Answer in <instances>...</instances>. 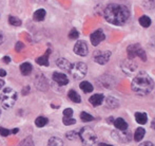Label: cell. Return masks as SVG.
Returning <instances> with one entry per match:
<instances>
[{
    "label": "cell",
    "mask_w": 155,
    "mask_h": 146,
    "mask_svg": "<svg viewBox=\"0 0 155 146\" xmlns=\"http://www.w3.org/2000/svg\"><path fill=\"white\" fill-rule=\"evenodd\" d=\"M32 70H33V67L30 63H23V64L20 65V72L22 75L25 76L30 75L32 73Z\"/></svg>",
    "instance_id": "obj_21"
},
{
    "label": "cell",
    "mask_w": 155,
    "mask_h": 146,
    "mask_svg": "<svg viewBox=\"0 0 155 146\" xmlns=\"http://www.w3.org/2000/svg\"><path fill=\"white\" fill-rule=\"evenodd\" d=\"M113 124H114V126L116 127V129H118V130H127L128 129V123L124 121L123 117H118V119H116Z\"/></svg>",
    "instance_id": "obj_20"
},
{
    "label": "cell",
    "mask_w": 155,
    "mask_h": 146,
    "mask_svg": "<svg viewBox=\"0 0 155 146\" xmlns=\"http://www.w3.org/2000/svg\"><path fill=\"white\" fill-rule=\"evenodd\" d=\"M6 75V71L3 69H0V77H4Z\"/></svg>",
    "instance_id": "obj_42"
},
{
    "label": "cell",
    "mask_w": 155,
    "mask_h": 146,
    "mask_svg": "<svg viewBox=\"0 0 155 146\" xmlns=\"http://www.w3.org/2000/svg\"><path fill=\"white\" fill-rule=\"evenodd\" d=\"M104 95L102 93H96V94L92 95L89 99V102L92 104L93 107H97V106H100L104 103Z\"/></svg>",
    "instance_id": "obj_14"
},
{
    "label": "cell",
    "mask_w": 155,
    "mask_h": 146,
    "mask_svg": "<svg viewBox=\"0 0 155 146\" xmlns=\"http://www.w3.org/2000/svg\"><path fill=\"white\" fill-rule=\"evenodd\" d=\"M45 16H47V12H45V8H38L33 14V19L35 21H42L45 18Z\"/></svg>",
    "instance_id": "obj_19"
},
{
    "label": "cell",
    "mask_w": 155,
    "mask_h": 146,
    "mask_svg": "<svg viewBox=\"0 0 155 146\" xmlns=\"http://www.w3.org/2000/svg\"><path fill=\"white\" fill-rule=\"evenodd\" d=\"M23 48H25V45H23V42H21V41H18V42L16 43V46H15V50H16V52H20Z\"/></svg>",
    "instance_id": "obj_38"
},
{
    "label": "cell",
    "mask_w": 155,
    "mask_h": 146,
    "mask_svg": "<svg viewBox=\"0 0 155 146\" xmlns=\"http://www.w3.org/2000/svg\"><path fill=\"white\" fill-rule=\"evenodd\" d=\"M155 0H143V5L146 10L152 11L154 10V5H155Z\"/></svg>",
    "instance_id": "obj_30"
},
{
    "label": "cell",
    "mask_w": 155,
    "mask_h": 146,
    "mask_svg": "<svg viewBox=\"0 0 155 146\" xmlns=\"http://www.w3.org/2000/svg\"><path fill=\"white\" fill-rule=\"evenodd\" d=\"M35 86L40 91H47L49 89V83H48L47 78H45V76L43 74H39V75L36 76Z\"/></svg>",
    "instance_id": "obj_12"
},
{
    "label": "cell",
    "mask_w": 155,
    "mask_h": 146,
    "mask_svg": "<svg viewBox=\"0 0 155 146\" xmlns=\"http://www.w3.org/2000/svg\"><path fill=\"white\" fill-rule=\"evenodd\" d=\"M131 12L124 4L110 3L104 10V18L113 25H124L130 19Z\"/></svg>",
    "instance_id": "obj_1"
},
{
    "label": "cell",
    "mask_w": 155,
    "mask_h": 146,
    "mask_svg": "<svg viewBox=\"0 0 155 146\" xmlns=\"http://www.w3.org/2000/svg\"><path fill=\"white\" fill-rule=\"evenodd\" d=\"M127 53H128L129 59L139 57V59H141L143 62L147 60V54H146L145 50L141 48V46L139 45V43H133V45L129 46V47L127 48Z\"/></svg>",
    "instance_id": "obj_5"
},
{
    "label": "cell",
    "mask_w": 155,
    "mask_h": 146,
    "mask_svg": "<svg viewBox=\"0 0 155 146\" xmlns=\"http://www.w3.org/2000/svg\"><path fill=\"white\" fill-rule=\"evenodd\" d=\"M0 115H1V109H0Z\"/></svg>",
    "instance_id": "obj_48"
},
{
    "label": "cell",
    "mask_w": 155,
    "mask_h": 146,
    "mask_svg": "<svg viewBox=\"0 0 155 146\" xmlns=\"http://www.w3.org/2000/svg\"><path fill=\"white\" fill-rule=\"evenodd\" d=\"M138 22L141 27L147 29V28H149L150 25H151V18H150L149 16H147V15H143L141 17H139Z\"/></svg>",
    "instance_id": "obj_23"
},
{
    "label": "cell",
    "mask_w": 155,
    "mask_h": 146,
    "mask_svg": "<svg viewBox=\"0 0 155 146\" xmlns=\"http://www.w3.org/2000/svg\"><path fill=\"white\" fill-rule=\"evenodd\" d=\"M112 137H113V139H115V140L119 143H128V142H130L131 138H132L131 132L129 131L128 129L127 130H118V129L114 130V131H112Z\"/></svg>",
    "instance_id": "obj_7"
},
{
    "label": "cell",
    "mask_w": 155,
    "mask_h": 146,
    "mask_svg": "<svg viewBox=\"0 0 155 146\" xmlns=\"http://www.w3.org/2000/svg\"><path fill=\"white\" fill-rule=\"evenodd\" d=\"M80 119H81V121H84V122L94 121V117L91 114H89L88 112H86V111H84V112L80 113Z\"/></svg>",
    "instance_id": "obj_31"
},
{
    "label": "cell",
    "mask_w": 155,
    "mask_h": 146,
    "mask_svg": "<svg viewBox=\"0 0 155 146\" xmlns=\"http://www.w3.org/2000/svg\"><path fill=\"white\" fill-rule=\"evenodd\" d=\"M73 113L74 112L71 108H67V109L63 110V117H72Z\"/></svg>",
    "instance_id": "obj_36"
},
{
    "label": "cell",
    "mask_w": 155,
    "mask_h": 146,
    "mask_svg": "<svg viewBox=\"0 0 155 146\" xmlns=\"http://www.w3.org/2000/svg\"><path fill=\"white\" fill-rule=\"evenodd\" d=\"M29 92H30V87H29V86H25V89L22 90V94H23V95H27Z\"/></svg>",
    "instance_id": "obj_40"
},
{
    "label": "cell",
    "mask_w": 155,
    "mask_h": 146,
    "mask_svg": "<svg viewBox=\"0 0 155 146\" xmlns=\"http://www.w3.org/2000/svg\"><path fill=\"white\" fill-rule=\"evenodd\" d=\"M87 71H88V67L84 63H76L72 66V69L70 73L72 74L74 80H81L86 76Z\"/></svg>",
    "instance_id": "obj_6"
},
{
    "label": "cell",
    "mask_w": 155,
    "mask_h": 146,
    "mask_svg": "<svg viewBox=\"0 0 155 146\" xmlns=\"http://www.w3.org/2000/svg\"><path fill=\"white\" fill-rule=\"evenodd\" d=\"M104 101H106V106L108 108H110V109H115V108H117L119 106V101L113 97H106Z\"/></svg>",
    "instance_id": "obj_18"
},
{
    "label": "cell",
    "mask_w": 155,
    "mask_h": 146,
    "mask_svg": "<svg viewBox=\"0 0 155 146\" xmlns=\"http://www.w3.org/2000/svg\"><path fill=\"white\" fill-rule=\"evenodd\" d=\"M2 60H3V63H5V64H10L11 58L8 57V56H4V57L2 58Z\"/></svg>",
    "instance_id": "obj_41"
},
{
    "label": "cell",
    "mask_w": 155,
    "mask_h": 146,
    "mask_svg": "<svg viewBox=\"0 0 155 146\" xmlns=\"http://www.w3.org/2000/svg\"><path fill=\"white\" fill-rule=\"evenodd\" d=\"M79 87H80V89H81V90L84 91V93H90V92H92L93 89H94L93 85L91 84V83L87 82V80H84V82L80 83Z\"/></svg>",
    "instance_id": "obj_24"
},
{
    "label": "cell",
    "mask_w": 155,
    "mask_h": 146,
    "mask_svg": "<svg viewBox=\"0 0 155 146\" xmlns=\"http://www.w3.org/2000/svg\"><path fill=\"white\" fill-rule=\"evenodd\" d=\"M38 1H45V0H38Z\"/></svg>",
    "instance_id": "obj_47"
},
{
    "label": "cell",
    "mask_w": 155,
    "mask_h": 146,
    "mask_svg": "<svg viewBox=\"0 0 155 146\" xmlns=\"http://www.w3.org/2000/svg\"><path fill=\"white\" fill-rule=\"evenodd\" d=\"M62 123L67 126H70V125H73V124L76 123V120L73 119V117H63L62 119Z\"/></svg>",
    "instance_id": "obj_35"
},
{
    "label": "cell",
    "mask_w": 155,
    "mask_h": 146,
    "mask_svg": "<svg viewBox=\"0 0 155 146\" xmlns=\"http://www.w3.org/2000/svg\"><path fill=\"white\" fill-rule=\"evenodd\" d=\"M19 131V129L18 128H14V129L12 130V131H11V134H17V132Z\"/></svg>",
    "instance_id": "obj_45"
},
{
    "label": "cell",
    "mask_w": 155,
    "mask_h": 146,
    "mask_svg": "<svg viewBox=\"0 0 155 146\" xmlns=\"http://www.w3.org/2000/svg\"><path fill=\"white\" fill-rule=\"evenodd\" d=\"M100 84L104 87V88H112L113 85L115 84V80L113 76L111 75H104L100 77Z\"/></svg>",
    "instance_id": "obj_16"
},
{
    "label": "cell",
    "mask_w": 155,
    "mask_h": 146,
    "mask_svg": "<svg viewBox=\"0 0 155 146\" xmlns=\"http://www.w3.org/2000/svg\"><path fill=\"white\" fill-rule=\"evenodd\" d=\"M120 67H121V70H123L126 74H128V75L134 73L135 70L137 69L136 63H135L134 60H132V59H129V58H128V59H126V60H124V62L121 63Z\"/></svg>",
    "instance_id": "obj_10"
},
{
    "label": "cell",
    "mask_w": 155,
    "mask_h": 146,
    "mask_svg": "<svg viewBox=\"0 0 155 146\" xmlns=\"http://www.w3.org/2000/svg\"><path fill=\"white\" fill-rule=\"evenodd\" d=\"M8 134H11V131H10V130L6 129V128L0 127V136H2V137H8Z\"/></svg>",
    "instance_id": "obj_37"
},
{
    "label": "cell",
    "mask_w": 155,
    "mask_h": 146,
    "mask_svg": "<svg viewBox=\"0 0 155 146\" xmlns=\"http://www.w3.org/2000/svg\"><path fill=\"white\" fill-rule=\"evenodd\" d=\"M99 146H113V145H111V144H106V143H100Z\"/></svg>",
    "instance_id": "obj_46"
},
{
    "label": "cell",
    "mask_w": 155,
    "mask_h": 146,
    "mask_svg": "<svg viewBox=\"0 0 155 146\" xmlns=\"http://www.w3.org/2000/svg\"><path fill=\"white\" fill-rule=\"evenodd\" d=\"M68 97L74 103H80L81 102V97H80V95L75 90H70L69 93H68Z\"/></svg>",
    "instance_id": "obj_25"
},
{
    "label": "cell",
    "mask_w": 155,
    "mask_h": 146,
    "mask_svg": "<svg viewBox=\"0 0 155 146\" xmlns=\"http://www.w3.org/2000/svg\"><path fill=\"white\" fill-rule=\"evenodd\" d=\"M104 39H106V35H104L102 30H95L90 35V41L94 47L98 46L101 41H104Z\"/></svg>",
    "instance_id": "obj_11"
},
{
    "label": "cell",
    "mask_w": 155,
    "mask_h": 146,
    "mask_svg": "<svg viewBox=\"0 0 155 146\" xmlns=\"http://www.w3.org/2000/svg\"><path fill=\"white\" fill-rule=\"evenodd\" d=\"M3 41H4V37H3V35H2L1 33H0V45H1Z\"/></svg>",
    "instance_id": "obj_44"
},
{
    "label": "cell",
    "mask_w": 155,
    "mask_h": 146,
    "mask_svg": "<svg viewBox=\"0 0 155 146\" xmlns=\"http://www.w3.org/2000/svg\"><path fill=\"white\" fill-rule=\"evenodd\" d=\"M139 146H154V144L150 141H146V142H143L141 144H139Z\"/></svg>",
    "instance_id": "obj_39"
},
{
    "label": "cell",
    "mask_w": 155,
    "mask_h": 146,
    "mask_svg": "<svg viewBox=\"0 0 155 146\" xmlns=\"http://www.w3.org/2000/svg\"><path fill=\"white\" fill-rule=\"evenodd\" d=\"M53 80L58 85L59 87H62V86H65V85L69 84V78L65 74H63L61 72H54L53 75Z\"/></svg>",
    "instance_id": "obj_13"
},
{
    "label": "cell",
    "mask_w": 155,
    "mask_h": 146,
    "mask_svg": "<svg viewBox=\"0 0 155 146\" xmlns=\"http://www.w3.org/2000/svg\"><path fill=\"white\" fill-rule=\"evenodd\" d=\"M135 120H136V122L138 124H141V125H143V124L147 123L148 121V115L146 112H136L135 113Z\"/></svg>",
    "instance_id": "obj_22"
},
{
    "label": "cell",
    "mask_w": 155,
    "mask_h": 146,
    "mask_svg": "<svg viewBox=\"0 0 155 146\" xmlns=\"http://www.w3.org/2000/svg\"><path fill=\"white\" fill-rule=\"evenodd\" d=\"M56 64H57V66L59 67L61 70L68 71V72H70V71H71L72 66H73V64H71V63H70L67 58H63V57L58 58L57 62H56Z\"/></svg>",
    "instance_id": "obj_15"
},
{
    "label": "cell",
    "mask_w": 155,
    "mask_h": 146,
    "mask_svg": "<svg viewBox=\"0 0 155 146\" xmlns=\"http://www.w3.org/2000/svg\"><path fill=\"white\" fill-rule=\"evenodd\" d=\"M18 146H34V142H33L31 137H28V138H25V140L21 141Z\"/></svg>",
    "instance_id": "obj_33"
},
{
    "label": "cell",
    "mask_w": 155,
    "mask_h": 146,
    "mask_svg": "<svg viewBox=\"0 0 155 146\" xmlns=\"http://www.w3.org/2000/svg\"><path fill=\"white\" fill-rule=\"evenodd\" d=\"M74 53L78 56H87L89 53L88 45L84 40H78L74 46Z\"/></svg>",
    "instance_id": "obj_9"
},
{
    "label": "cell",
    "mask_w": 155,
    "mask_h": 146,
    "mask_svg": "<svg viewBox=\"0 0 155 146\" xmlns=\"http://www.w3.org/2000/svg\"><path fill=\"white\" fill-rule=\"evenodd\" d=\"M50 54H51V50H47L45 54L40 57H37L36 58V63L40 66H49V57H50Z\"/></svg>",
    "instance_id": "obj_17"
},
{
    "label": "cell",
    "mask_w": 155,
    "mask_h": 146,
    "mask_svg": "<svg viewBox=\"0 0 155 146\" xmlns=\"http://www.w3.org/2000/svg\"><path fill=\"white\" fill-rule=\"evenodd\" d=\"M78 36H79V32H78L75 28H73L69 33V38L72 39V40H74V39H77Z\"/></svg>",
    "instance_id": "obj_34"
},
{
    "label": "cell",
    "mask_w": 155,
    "mask_h": 146,
    "mask_svg": "<svg viewBox=\"0 0 155 146\" xmlns=\"http://www.w3.org/2000/svg\"><path fill=\"white\" fill-rule=\"evenodd\" d=\"M111 51H96L94 52L93 58L95 63L99 65H106L110 60L111 57Z\"/></svg>",
    "instance_id": "obj_8"
},
{
    "label": "cell",
    "mask_w": 155,
    "mask_h": 146,
    "mask_svg": "<svg viewBox=\"0 0 155 146\" xmlns=\"http://www.w3.org/2000/svg\"><path fill=\"white\" fill-rule=\"evenodd\" d=\"M145 134H146V131H145V129H143V127L137 128L136 131H135V134H134V140L136 141V142L141 141L143 137H145Z\"/></svg>",
    "instance_id": "obj_27"
},
{
    "label": "cell",
    "mask_w": 155,
    "mask_h": 146,
    "mask_svg": "<svg viewBox=\"0 0 155 146\" xmlns=\"http://www.w3.org/2000/svg\"><path fill=\"white\" fill-rule=\"evenodd\" d=\"M81 140L82 146H96L97 145V136L91 128L84 127L78 131Z\"/></svg>",
    "instance_id": "obj_4"
},
{
    "label": "cell",
    "mask_w": 155,
    "mask_h": 146,
    "mask_svg": "<svg viewBox=\"0 0 155 146\" xmlns=\"http://www.w3.org/2000/svg\"><path fill=\"white\" fill-rule=\"evenodd\" d=\"M3 86H4V80H0V90H1Z\"/></svg>",
    "instance_id": "obj_43"
},
{
    "label": "cell",
    "mask_w": 155,
    "mask_h": 146,
    "mask_svg": "<svg viewBox=\"0 0 155 146\" xmlns=\"http://www.w3.org/2000/svg\"><path fill=\"white\" fill-rule=\"evenodd\" d=\"M47 146H63V141L58 137H52L48 142Z\"/></svg>",
    "instance_id": "obj_26"
},
{
    "label": "cell",
    "mask_w": 155,
    "mask_h": 146,
    "mask_svg": "<svg viewBox=\"0 0 155 146\" xmlns=\"http://www.w3.org/2000/svg\"><path fill=\"white\" fill-rule=\"evenodd\" d=\"M154 82L152 77L146 71H139L137 75L132 80L131 88L135 93L139 95H147L153 90Z\"/></svg>",
    "instance_id": "obj_2"
},
{
    "label": "cell",
    "mask_w": 155,
    "mask_h": 146,
    "mask_svg": "<svg viewBox=\"0 0 155 146\" xmlns=\"http://www.w3.org/2000/svg\"><path fill=\"white\" fill-rule=\"evenodd\" d=\"M65 138H68L69 140H76L77 138H79V134H78V131H76V130H73V131H69L67 132V134H65Z\"/></svg>",
    "instance_id": "obj_32"
},
{
    "label": "cell",
    "mask_w": 155,
    "mask_h": 146,
    "mask_svg": "<svg viewBox=\"0 0 155 146\" xmlns=\"http://www.w3.org/2000/svg\"><path fill=\"white\" fill-rule=\"evenodd\" d=\"M8 23H10L11 25H14V27H20L21 25H22V21H21V19H19L18 17L16 16H8Z\"/></svg>",
    "instance_id": "obj_28"
},
{
    "label": "cell",
    "mask_w": 155,
    "mask_h": 146,
    "mask_svg": "<svg viewBox=\"0 0 155 146\" xmlns=\"http://www.w3.org/2000/svg\"><path fill=\"white\" fill-rule=\"evenodd\" d=\"M0 101L4 109H11L17 101V92L12 88H4L0 95Z\"/></svg>",
    "instance_id": "obj_3"
},
{
    "label": "cell",
    "mask_w": 155,
    "mask_h": 146,
    "mask_svg": "<svg viewBox=\"0 0 155 146\" xmlns=\"http://www.w3.org/2000/svg\"><path fill=\"white\" fill-rule=\"evenodd\" d=\"M47 124H48V119H45L43 117H38L35 120V125L37 127H45Z\"/></svg>",
    "instance_id": "obj_29"
}]
</instances>
